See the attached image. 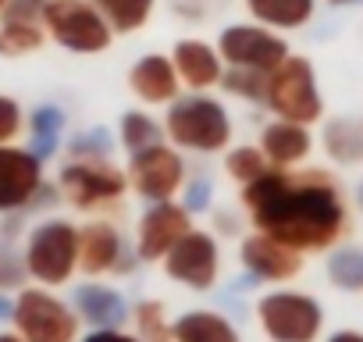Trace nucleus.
I'll return each mask as SVG.
<instances>
[{"label":"nucleus","mask_w":363,"mask_h":342,"mask_svg":"<svg viewBox=\"0 0 363 342\" xmlns=\"http://www.w3.org/2000/svg\"><path fill=\"white\" fill-rule=\"evenodd\" d=\"M79 342H139V338L132 331H125V328H111V331H89Z\"/></svg>","instance_id":"nucleus-37"},{"label":"nucleus","mask_w":363,"mask_h":342,"mask_svg":"<svg viewBox=\"0 0 363 342\" xmlns=\"http://www.w3.org/2000/svg\"><path fill=\"white\" fill-rule=\"evenodd\" d=\"M320 146L335 167H363V118L338 114L320 128Z\"/></svg>","instance_id":"nucleus-22"},{"label":"nucleus","mask_w":363,"mask_h":342,"mask_svg":"<svg viewBox=\"0 0 363 342\" xmlns=\"http://www.w3.org/2000/svg\"><path fill=\"white\" fill-rule=\"evenodd\" d=\"M79 314L82 324H89L93 331H111V328H125L128 324V299L114 289V285H104L100 278H86L82 285L72 289V299H68Z\"/></svg>","instance_id":"nucleus-17"},{"label":"nucleus","mask_w":363,"mask_h":342,"mask_svg":"<svg viewBox=\"0 0 363 342\" xmlns=\"http://www.w3.org/2000/svg\"><path fill=\"white\" fill-rule=\"evenodd\" d=\"M43 29H47L50 43H57L61 50L79 54V57L107 54L114 43L111 26L104 22V15L89 0H47Z\"/></svg>","instance_id":"nucleus-8"},{"label":"nucleus","mask_w":363,"mask_h":342,"mask_svg":"<svg viewBox=\"0 0 363 342\" xmlns=\"http://www.w3.org/2000/svg\"><path fill=\"white\" fill-rule=\"evenodd\" d=\"M139 264L135 246H128L125 232L111 218H89L79 225V275L107 278V275H132Z\"/></svg>","instance_id":"nucleus-12"},{"label":"nucleus","mask_w":363,"mask_h":342,"mask_svg":"<svg viewBox=\"0 0 363 342\" xmlns=\"http://www.w3.org/2000/svg\"><path fill=\"white\" fill-rule=\"evenodd\" d=\"M324 342H363V331H359V328H338V331H331Z\"/></svg>","instance_id":"nucleus-38"},{"label":"nucleus","mask_w":363,"mask_h":342,"mask_svg":"<svg viewBox=\"0 0 363 342\" xmlns=\"http://www.w3.org/2000/svg\"><path fill=\"white\" fill-rule=\"evenodd\" d=\"M29 282L26 275V264H22V253L11 246V243H0V292H22Z\"/></svg>","instance_id":"nucleus-33"},{"label":"nucleus","mask_w":363,"mask_h":342,"mask_svg":"<svg viewBox=\"0 0 363 342\" xmlns=\"http://www.w3.org/2000/svg\"><path fill=\"white\" fill-rule=\"evenodd\" d=\"M193 225V214L182 207L178 200H160V204H146V211L135 221V257L139 264H160L167 257V250L186 236Z\"/></svg>","instance_id":"nucleus-14"},{"label":"nucleus","mask_w":363,"mask_h":342,"mask_svg":"<svg viewBox=\"0 0 363 342\" xmlns=\"http://www.w3.org/2000/svg\"><path fill=\"white\" fill-rule=\"evenodd\" d=\"M160 267L182 289L211 292L218 285V278H221V243H218V236L211 228H189L167 250Z\"/></svg>","instance_id":"nucleus-10"},{"label":"nucleus","mask_w":363,"mask_h":342,"mask_svg":"<svg viewBox=\"0 0 363 342\" xmlns=\"http://www.w3.org/2000/svg\"><path fill=\"white\" fill-rule=\"evenodd\" d=\"M214 228L218 236H228V239H242V218L239 214H228V211H214Z\"/></svg>","instance_id":"nucleus-36"},{"label":"nucleus","mask_w":363,"mask_h":342,"mask_svg":"<svg viewBox=\"0 0 363 342\" xmlns=\"http://www.w3.org/2000/svg\"><path fill=\"white\" fill-rule=\"evenodd\" d=\"M132 335L139 342H171V317L160 299H139L128 314Z\"/></svg>","instance_id":"nucleus-28"},{"label":"nucleus","mask_w":363,"mask_h":342,"mask_svg":"<svg viewBox=\"0 0 363 342\" xmlns=\"http://www.w3.org/2000/svg\"><path fill=\"white\" fill-rule=\"evenodd\" d=\"M57 193L89 218H111L128 197V175L111 157H68L57 171Z\"/></svg>","instance_id":"nucleus-3"},{"label":"nucleus","mask_w":363,"mask_h":342,"mask_svg":"<svg viewBox=\"0 0 363 342\" xmlns=\"http://www.w3.org/2000/svg\"><path fill=\"white\" fill-rule=\"evenodd\" d=\"M125 175H128V193H135L146 204H160V200H178L182 186L189 179V164L182 150H174L171 143H160V146L128 153Z\"/></svg>","instance_id":"nucleus-9"},{"label":"nucleus","mask_w":363,"mask_h":342,"mask_svg":"<svg viewBox=\"0 0 363 342\" xmlns=\"http://www.w3.org/2000/svg\"><path fill=\"white\" fill-rule=\"evenodd\" d=\"M171 342H242V335L221 310L193 307L171 321Z\"/></svg>","instance_id":"nucleus-20"},{"label":"nucleus","mask_w":363,"mask_h":342,"mask_svg":"<svg viewBox=\"0 0 363 342\" xmlns=\"http://www.w3.org/2000/svg\"><path fill=\"white\" fill-rule=\"evenodd\" d=\"M111 153H114V132L104 125H93L68 143V157H111Z\"/></svg>","instance_id":"nucleus-31"},{"label":"nucleus","mask_w":363,"mask_h":342,"mask_svg":"<svg viewBox=\"0 0 363 342\" xmlns=\"http://www.w3.org/2000/svg\"><path fill=\"white\" fill-rule=\"evenodd\" d=\"M178 197H182L178 204L186 207L189 214H207L214 207V179L211 175H189Z\"/></svg>","instance_id":"nucleus-32"},{"label":"nucleus","mask_w":363,"mask_h":342,"mask_svg":"<svg viewBox=\"0 0 363 342\" xmlns=\"http://www.w3.org/2000/svg\"><path fill=\"white\" fill-rule=\"evenodd\" d=\"M221 89H225L228 96H239V100H246V104H260V107H264L267 75H264V72H253V68H225Z\"/></svg>","instance_id":"nucleus-30"},{"label":"nucleus","mask_w":363,"mask_h":342,"mask_svg":"<svg viewBox=\"0 0 363 342\" xmlns=\"http://www.w3.org/2000/svg\"><path fill=\"white\" fill-rule=\"evenodd\" d=\"M171 65L182 79V89L186 93H211L221 86V75H225V61L218 54V47L211 40H200V36H182L174 47H171Z\"/></svg>","instance_id":"nucleus-16"},{"label":"nucleus","mask_w":363,"mask_h":342,"mask_svg":"<svg viewBox=\"0 0 363 342\" xmlns=\"http://www.w3.org/2000/svg\"><path fill=\"white\" fill-rule=\"evenodd\" d=\"M257 146L264 150L271 167H303L310 160V153H313V132L306 125L271 118L260 128V143Z\"/></svg>","instance_id":"nucleus-19"},{"label":"nucleus","mask_w":363,"mask_h":342,"mask_svg":"<svg viewBox=\"0 0 363 342\" xmlns=\"http://www.w3.org/2000/svg\"><path fill=\"white\" fill-rule=\"evenodd\" d=\"M239 264L246 275H253L257 282H271V285H289L303 275L306 257L281 246L278 239L264 236V232H246L239 239Z\"/></svg>","instance_id":"nucleus-15"},{"label":"nucleus","mask_w":363,"mask_h":342,"mask_svg":"<svg viewBox=\"0 0 363 342\" xmlns=\"http://www.w3.org/2000/svg\"><path fill=\"white\" fill-rule=\"evenodd\" d=\"M239 207L253 232L296 253H328L352 232V204L328 167H267L239 189Z\"/></svg>","instance_id":"nucleus-1"},{"label":"nucleus","mask_w":363,"mask_h":342,"mask_svg":"<svg viewBox=\"0 0 363 342\" xmlns=\"http://www.w3.org/2000/svg\"><path fill=\"white\" fill-rule=\"evenodd\" d=\"M352 207L363 214V179H359V182H356V189H352Z\"/></svg>","instance_id":"nucleus-40"},{"label":"nucleus","mask_w":363,"mask_h":342,"mask_svg":"<svg viewBox=\"0 0 363 342\" xmlns=\"http://www.w3.org/2000/svg\"><path fill=\"white\" fill-rule=\"evenodd\" d=\"M328 4H335V8H345V4H359V0H328Z\"/></svg>","instance_id":"nucleus-42"},{"label":"nucleus","mask_w":363,"mask_h":342,"mask_svg":"<svg viewBox=\"0 0 363 342\" xmlns=\"http://www.w3.org/2000/svg\"><path fill=\"white\" fill-rule=\"evenodd\" d=\"M4 8H8V0H0V11H4Z\"/></svg>","instance_id":"nucleus-43"},{"label":"nucleus","mask_w":363,"mask_h":342,"mask_svg":"<svg viewBox=\"0 0 363 342\" xmlns=\"http://www.w3.org/2000/svg\"><path fill=\"white\" fill-rule=\"evenodd\" d=\"M232 114L225 100L214 93H182L174 104L164 107V136L182 153L214 157L225 153L232 143Z\"/></svg>","instance_id":"nucleus-2"},{"label":"nucleus","mask_w":363,"mask_h":342,"mask_svg":"<svg viewBox=\"0 0 363 342\" xmlns=\"http://www.w3.org/2000/svg\"><path fill=\"white\" fill-rule=\"evenodd\" d=\"M65 111L57 107V104H40V107H33L29 111V118H26V125H29V150L47 164L50 157H57V150L65 146L61 143V136H65Z\"/></svg>","instance_id":"nucleus-23"},{"label":"nucleus","mask_w":363,"mask_h":342,"mask_svg":"<svg viewBox=\"0 0 363 342\" xmlns=\"http://www.w3.org/2000/svg\"><path fill=\"white\" fill-rule=\"evenodd\" d=\"M128 93L143 107H167L182 96V79L167 54H143L128 68Z\"/></svg>","instance_id":"nucleus-18"},{"label":"nucleus","mask_w":363,"mask_h":342,"mask_svg":"<svg viewBox=\"0 0 363 342\" xmlns=\"http://www.w3.org/2000/svg\"><path fill=\"white\" fill-rule=\"evenodd\" d=\"M0 342H26V338H22L15 328H11V331H0Z\"/></svg>","instance_id":"nucleus-41"},{"label":"nucleus","mask_w":363,"mask_h":342,"mask_svg":"<svg viewBox=\"0 0 363 342\" xmlns=\"http://www.w3.org/2000/svg\"><path fill=\"white\" fill-rule=\"evenodd\" d=\"M22 132H26V111H22V104L15 96H8V93H0V146L15 143Z\"/></svg>","instance_id":"nucleus-34"},{"label":"nucleus","mask_w":363,"mask_h":342,"mask_svg":"<svg viewBox=\"0 0 363 342\" xmlns=\"http://www.w3.org/2000/svg\"><path fill=\"white\" fill-rule=\"evenodd\" d=\"M15 317V296L11 292H0V324Z\"/></svg>","instance_id":"nucleus-39"},{"label":"nucleus","mask_w":363,"mask_h":342,"mask_svg":"<svg viewBox=\"0 0 363 342\" xmlns=\"http://www.w3.org/2000/svg\"><path fill=\"white\" fill-rule=\"evenodd\" d=\"M264 107L274 118L296 121V125H306V128H313L317 121H324V96H320V82H317L313 61L303 57V54H289L267 75Z\"/></svg>","instance_id":"nucleus-5"},{"label":"nucleus","mask_w":363,"mask_h":342,"mask_svg":"<svg viewBox=\"0 0 363 342\" xmlns=\"http://www.w3.org/2000/svg\"><path fill=\"white\" fill-rule=\"evenodd\" d=\"M118 143H121L128 153H139V150L160 146V143H167V136H164V121L153 118L146 107H128V111L118 118Z\"/></svg>","instance_id":"nucleus-24"},{"label":"nucleus","mask_w":363,"mask_h":342,"mask_svg":"<svg viewBox=\"0 0 363 342\" xmlns=\"http://www.w3.org/2000/svg\"><path fill=\"white\" fill-rule=\"evenodd\" d=\"M26 275L43 289L72 285L79 275V225L72 218H43L26 232Z\"/></svg>","instance_id":"nucleus-4"},{"label":"nucleus","mask_w":363,"mask_h":342,"mask_svg":"<svg viewBox=\"0 0 363 342\" xmlns=\"http://www.w3.org/2000/svg\"><path fill=\"white\" fill-rule=\"evenodd\" d=\"M253 314L267 342H317L324 335V303L303 289H271Z\"/></svg>","instance_id":"nucleus-6"},{"label":"nucleus","mask_w":363,"mask_h":342,"mask_svg":"<svg viewBox=\"0 0 363 342\" xmlns=\"http://www.w3.org/2000/svg\"><path fill=\"white\" fill-rule=\"evenodd\" d=\"M250 22L274 29V33H296L306 29L317 15V0H242Z\"/></svg>","instance_id":"nucleus-21"},{"label":"nucleus","mask_w":363,"mask_h":342,"mask_svg":"<svg viewBox=\"0 0 363 342\" xmlns=\"http://www.w3.org/2000/svg\"><path fill=\"white\" fill-rule=\"evenodd\" d=\"M225 68H253V72H264L271 75L289 54V40L274 29H264L257 22H232L218 33L214 40Z\"/></svg>","instance_id":"nucleus-11"},{"label":"nucleus","mask_w":363,"mask_h":342,"mask_svg":"<svg viewBox=\"0 0 363 342\" xmlns=\"http://www.w3.org/2000/svg\"><path fill=\"white\" fill-rule=\"evenodd\" d=\"M267 167H271V164H267V157H264V150H260L257 143H239V146H228V150H225V175H228L239 189L250 186V182H257Z\"/></svg>","instance_id":"nucleus-29"},{"label":"nucleus","mask_w":363,"mask_h":342,"mask_svg":"<svg viewBox=\"0 0 363 342\" xmlns=\"http://www.w3.org/2000/svg\"><path fill=\"white\" fill-rule=\"evenodd\" d=\"M11 324L26 342H79L82 338V321L75 307L43 285H26L22 292H15Z\"/></svg>","instance_id":"nucleus-7"},{"label":"nucleus","mask_w":363,"mask_h":342,"mask_svg":"<svg viewBox=\"0 0 363 342\" xmlns=\"http://www.w3.org/2000/svg\"><path fill=\"white\" fill-rule=\"evenodd\" d=\"M47 0H8V8L0 11V22H33L43 26Z\"/></svg>","instance_id":"nucleus-35"},{"label":"nucleus","mask_w":363,"mask_h":342,"mask_svg":"<svg viewBox=\"0 0 363 342\" xmlns=\"http://www.w3.org/2000/svg\"><path fill=\"white\" fill-rule=\"evenodd\" d=\"M89 4L104 15V22L111 26L114 36L139 33L157 11V0H89Z\"/></svg>","instance_id":"nucleus-25"},{"label":"nucleus","mask_w":363,"mask_h":342,"mask_svg":"<svg viewBox=\"0 0 363 342\" xmlns=\"http://www.w3.org/2000/svg\"><path fill=\"white\" fill-rule=\"evenodd\" d=\"M43 182H47L43 160L29 146H18V143L0 146V218L29 214Z\"/></svg>","instance_id":"nucleus-13"},{"label":"nucleus","mask_w":363,"mask_h":342,"mask_svg":"<svg viewBox=\"0 0 363 342\" xmlns=\"http://www.w3.org/2000/svg\"><path fill=\"white\" fill-rule=\"evenodd\" d=\"M324 275H328V282H331L338 292L359 296V292H363V246L342 243V246L328 250Z\"/></svg>","instance_id":"nucleus-26"},{"label":"nucleus","mask_w":363,"mask_h":342,"mask_svg":"<svg viewBox=\"0 0 363 342\" xmlns=\"http://www.w3.org/2000/svg\"><path fill=\"white\" fill-rule=\"evenodd\" d=\"M47 43L50 40H47L43 26H33V22H0V57L18 61V57H29V54L43 50Z\"/></svg>","instance_id":"nucleus-27"}]
</instances>
